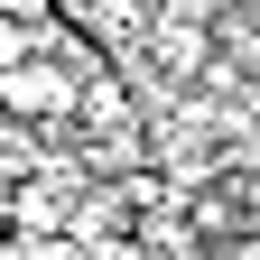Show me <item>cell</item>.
<instances>
[{"label":"cell","instance_id":"cell-1","mask_svg":"<svg viewBox=\"0 0 260 260\" xmlns=\"http://www.w3.org/2000/svg\"><path fill=\"white\" fill-rule=\"evenodd\" d=\"M56 10H65V0H0V19H19V28L28 19H56Z\"/></svg>","mask_w":260,"mask_h":260},{"label":"cell","instance_id":"cell-2","mask_svg":"<svg viewBox=\"0 0 260 260\" xmlns=\"http://www.w3.org/2000/svg\"><path fill=\"white\" fill-rule=\"evenodd\" d=\"M0 233H10V168H0Z\"/></svg>","mask_w":260,"mask_h":260}]
</instances>
